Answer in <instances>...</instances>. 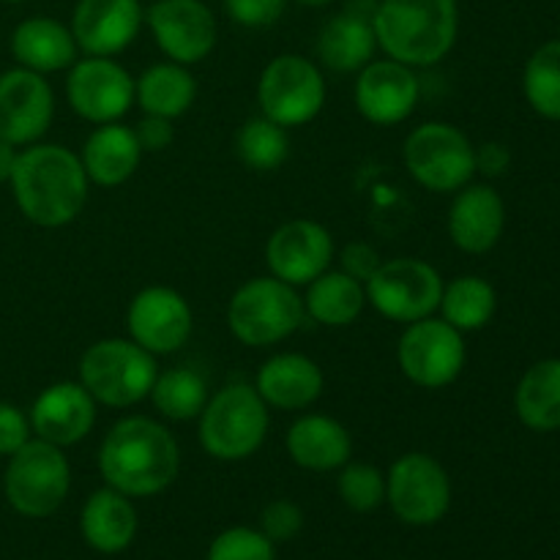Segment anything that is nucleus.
<instances>
[{
	"mask_svg": "<svg viewBox=\"0 0 560 560\" xmlns=\"http://www.w3.org/2000/svg\"><path fill=\"white\" fill-rule=\"evenodd\" d=\"M301 5H310V9H323V5H331L334 0H299Z\"/></svg>",
	"mask_w": 560,
	"mask_h": 560,
	"instance_id": "nucleus-44",
	"label": "nucleus"
},
{
	"mask_svg": "<svg viewBox=\"0 0 560 560\" xmlns=\"http://www.w3.org/2000/svg\"><path fill=\"white\" fill-rule=\"evenodd\" d=\"M268 424V405L257 388L252 383H228L202 408L200 446L219 463H241L266 443Z\"/></svg>",
	"mask_w": 560,
	"mask_h": 560,
	"instance_id": "nucleus-4",
	"label": "nucleus"
},
{
	"mask_svg": "<svg viewBox=\"0 0 560 560\" xmlns=\"http://www.w3.org/2000/svg\"><path fill=\"white\" fill-rule=\"evenodd\" d=\"M523 93L536 115L560 124V38L541 44L523 71Z\"/></svg>",
	"mask_w": 560,
	"mask_h": 560,
	"instance_id": "nucleus-34",
	"label": "nucleus"
},
{
	"mask_svg": "<svg viewBox=\"0 0 560 560\" xmlns=\"http://www.w3.org/2000/svg\"><path fill=\"white\" fill-rule=\"evenodd\" d=\"M419 77L399 60H370L355 77V109L361 118L375 126H397L408 120L419 104Z\"/></svg>",
	"mask_w": 560,
	"mask_h": 560,
	"instance_id": "nucleus-17",
	"label": "nucleus"
},
{
	"mask_svg": "<svg viewBox=\"0 0 560 560\" xmlns=\"http://www.w3.org/2000/svg\"><path fill=\"white\" fill-rule=\"evenodd\" d=\"M334 238L320 222L312 219H293L284 222L271 233L266 244V262L271 268V277L301 288L312 279L320 277L331 268Z\"/></svg>",
	"mask_w": 560,
	"mask_h": 560,
	"instance_id": "nucleus-18",
	"label": "nucleus"
},
{
	"mask_svg": "<svg viewBox=\"0 0 560 560\" xmlns=\"http://www.w3.org/2000/svg\"><path fill=\"white\" fill-rule=\"evenodd\" d=\"M151 3H156V0H151Z\"/></svg>",
	"mask_w": 560,
	"mask_h": 560,
	"instance_id": "nucleus-46",
	"label": "nucleus"
},
{
	"mask_svg": "<svg viewBox=\"0 0 560 560\" xmlns=\"http://www.w3.org/2000/svg\"><path fill=\"white\" fill-rule=\"evenodd\" d=\"M126 328L129 339L153 355L178 353L191 337L195 315L191 306L178 290L153 284L140 290L126 310Z\"/></svg>",
	"mask_w": 560,
	"mask_h": 560,
	"instance_id": "nucleus-14",
	"label": "nucleus"
},
{
	"mask_svg": "<svg viewBox=\"0 0 560 560\" xmlns=\"http://www.w3.org/2000/svg\"><path fill=\"white\" fill-rule=\"evenodd\" d=\"M66 98L88 124H115L135 104V77L118 60L85 55L69 69Z\"/></svg>",
	"mask_w": 560,
	"mask_h": 560,
	"instance_id": "nucleus-13",
	"label": "nucleus"
},
{
	"mask_svg": "<svg viewBox=\"0 0 560 560\" xmlns=\"http://www.w3.org/2000/svg\"><path fill=\"white\" fill-rule=\"evenodd\" d=\"M257 104L260 115L284 129L312 124L326 107L323 71L301 55H277L257 82Z\"/></svg>",
	"mask_w": 560,
	"mask_h": 560,
	"instance_id": "nucleus-9",
	"label": "nucleus"
},
{
	"mask_svg": "<svg viewBox=\"0 0 560 560\" xmlns=\"http://www.w3.org/2000/svg\"><path fill=\"white\" fill-rule=\"evenodd\" d=\"M206 560H277V545L262 530L235 525L211 541Z\"/></svg>",
	"mask_w": 560,
	"mask_h": 560,
	"instance_id": "nucleus-36",
	"label": "nucleus"
},
{
	"mask_svg": "<svg viewBox=\"0 0 560 560\" xmlns=\"http://www.w3.org/2000/svg\"><path fill=\"white\" fill-rule=\"evenodd\" d=\"M11 55L16 66L47 77L55 71H69L80 58V47L71 27H66L63 22L52 16H31L11 33Z\"/></svg>",
	"mask_w": 560,
	"mask_h": 560,
	"instance_id": "nucleus-24",
	"label": "nucleus"
},
{
	"mask_svg": "<svg viewBox=\"0 0 560 560\" xmlns=\"http://www.w3.org/2000/svg\"><path fill=\"white\" fill-rule=\"evenodd\" d=\"M366 306V288L345 271H323L306 284L304 312L326 328L353 326Z\"/></svg>",
	"mask_w": 560,
	"mask_h": 560,
	"instance_id": "nucleus-29",
	"label": "nucleus"
},
{
	"mask_svg": "<svg viewBox=\"0 0 560 560\" xmlns=\"http://www.w3.org/2000/svg\"><path fill=\"white\" fill-rule=\"evenodd\" d=\"M71 490V465L63 448L31 438L9 457L3 492L9 506L27 520L52 517Z\"/></svg>",
	"mask_w": 560,
	"mask_h": 560,
	"instance_id": "nucleus-7",
	"label": "nucleus"
},
{
	"mask_svg": "<svg viewBox=\"0 0 560 560\" xmlns=\"http://www.w3.org/2000/svg\"><path fill=\"white\" fill-rule=\"evenodd\" d=\"M377 49L375 27L372 20L355 11L342 9L337 16L323 25L320 36H317V58L323 66L339 74H350V71H361L372 60Z\"/></svg>",
	"mask_w": 560,
	"mask_h": 560,
	"instance_id": "nucleus-27",
	"label": "nucleus"
},
{
	"mask_svg": "<svg viewBox=\"0 0 560 560\" xmlns=\"http://www.w3.org/2000/svg\"><path fill=\"white\" fill-rule=\"evenodd\" d=\"M145 20L173 63L195 66L217 47V20L202 0H156Z\"/></svg>",
	"mask_w": 560,
	"mask_h": 560,
	"instance_id": "nucleus-16",
	"label": "nucleus"
},
{
	"mask_svg": "<svg viewBox=\"0 0 560 560\" xmlns=\"http://www.w3.org/2000/svg\"><path fill=\"white\" fill-rule=\"evenodd\" d=\"M233 22L244 27H271L282 20L288 0H222Z\"/></svg>",
	"mask_w": 560,
	"mask_h": 560,
	"instance_id": "nucleus-38",
	"label": "nucleus"
},
{
	"mask_svg": "<svg viewBox=\"0 0 560 560\" xmlns=\"http://www.w3.org/2000/svg\"><path fill=\"white\" fill-rule=\"evenodd\" d=\"M180 470V448L173 432L148 416H126L98 446L104 485L129 498H153L167 490Z\"/></svg>",
	"mask_w": 560,
	"mask_h": 560,
	"instance_id": "nucleus-2",
	"label": "nucleus"
},
{
	"mask_svg": "<svg viewBox=\"0 0 560 560\" xmlns=\"http://www.w3.org/2000/svg\"><path fill=\"white\" fill-rule=\"evenodd\" d=\"M509 167H512V153L503 142H485L476 148V173L487 178H501Z\"/></svg>",
	"mask_w": 560,
	"mask_h": 560,
	"instance_id": "nucleus-42",
	"label": "nucleus"
},
{
	"mask_svg": "<svg viewBox=\"0 0 560 560\" xmlns=\"http://www.w3.org/2000/svg\"><path fill=\"white\" fill-rule=\"evenodd\" d=\"M372 27L386 58L427 69L457 44L459 5L457 0H381Z\"/></svg>",
	"mask_w": 560,
	"mask_h": 560,
	"instance_id": "nucleus-3",
	"label": "nucleus"
},
{
	"mask_svg": "<svg viewBox=\"0 0 560 560\" xmlns=\"http://www.w3.org/2000/svg\"><path fill=\"white\" fill-rule=\"evenodd\" d=\"M337 492L355 514H370L386 503V474L372 463H345L337 470Z\"/></svg>",
	"mask_w": 560,
	"mask_h": 560,
	"instance_id": "nucleus-35",
	"label": "nucleus"
},
{
	"mask_svg": "<svg viewBox=\"0 0 560 560\" xmlns=\"http://www.w3.org/2000/svg\"><path fill=\"white\" fill-rule=\"evenodd\" d=\"M517 419L534 432L560 430V355L536 361L514 388Z\"/></svg>",
	"mask_w": 560,
	"mask_h": 560,
	"instance_id": "nucleus-28",
	"label": "nucleus"
},
{
	"mask_svg": "<svg viewBox=\"0 0 560 560\" xmlns=\"http://www.w3.org/2000/svg\"><path fill=\"white\" fill-rule=\"evenodd\" d=\"M135 135H137V142H140L142 153H159L164 151V148H170V142H173L175 137V129H173V120L159 118V115H145V118L135 126Z\"/></svg>",
	"mask_w": 560,
	"mask_h": 560,
	"instance_id": "nucleus-41",
	"label": "nucleus"
},
{
	"mask_svg": "<svg viewBox=\"0 0 560 560\" xmlns=\"http://www.w3.org/2000/svg\"><path fill=\"white\" fill-rule=\"evenodd\" d=\"M16 145L14 142L5 140L3 135H0V184H9L11 178V170H14V162H16Z\"/></svg>",
	"mask_w": 560,
	"mask_h": 560,
	"instance_id": "nucleus-43",
	"label": "nucleus"
},
{
	"mask_svg": "<svg viewBox=\"0 0 560 560\" xmlns=\"http://www.w3.org/2000/svg\"><path fill=\"white\" fill-rule=\"evenodd\" d=\"M27 419H31V430L42 441L60 448L74 446L82 438L91 435L96 424V399L88 394L82 383L60 381L38 394Z\"/></svg>",
	"mask_w": 560,
	"mask_h": 560,
	"instance_id": "nucleus-20",
	"label": "nucleus"
},
{
	"mask_svg": "<svg viewBox=\"0 0 560 560\" xmlns=\"http://www.w3.org/2000/svg\"><path fill=\"white\" fill-rule=\"evenodd\" d=\"M82 539L102 556H118L129 550L137 536V512L129 495L102 487L85 501L80 514Z\"/></svg>",
	"mask_w": 560,
	"mask_h": 560,
	"instance_id": "nucleus-26",
	"label": "nucleus"
},
{
	"mask_svg": "<svg viewBox=\"0 0 560 560\" xmlns=\"http://www.w3.org/2000/svg\"><path fill=\"white\" fill-rule=\"evenodd\" d=\"M304 528V512L299 503L288 501V498H277L268 503L260 514V530L273 541V545H284L293 541Z\"/></svg>",
	"mask_w": 560,
	"mask_h": 560,
	"instance_id": "nucleus-37",
	"label": "nucleus"
},
{
	"mask_svg": "<svg viewBox=\"0 0 560 560\" xmlns=\"http://www.w3.org/2000/svg\"><path fill=\"white\" fill-rule=\"evenodd\" d=\"M208 383L197 370H178L159 372L156 383L151 388V402L164 419L170 421H191L200 419L202 408L208 402Z\"/></svg>",
	"mask_w": 560,
	"mask_h": 560,
	"instance_id": "nucleus-32",
	"label": "nucleus"
},
{
	"mask_svg": "<svg viewBox=\"0 0 560 560\" xmlns=\"http://www.w3.org/2000/svg\"><path fill=\"white\" fill-rule=\"evenodd\" d=\"M156 377V355L140 348L135 339H98L80 359V383L96 405L107 408H131L148 399Z\"/></svg>",
	"mask_w": 560,
	"mask_h": 560,
	"instance_id": "nucleus-5",
	"label": "nucleus"
},
{
	"mask_svg": "<svg viewBox=\"0 0 560 560\" xmlns=\"http://www.w3.org/2000/svg\"><path fill=\"white\" fill-rule=\"evenodd\" d=\"M5 3H25V0H5Z\"/></svg>",
	"mask_w": 560,
	"mask_h": 560,
	"instance_id": "nucleus-45",
	"label": "nucleus"
},
{
	"mask_svg": "<svg viewBox=\"0 0 560 560\" xmlns=\"http://www.w3.org/2000/svg\"><path fill=\"white\" fill-rule=\"evenodd\" d=\"M235 153L244 167L255 170V173H273L290 156L288 129L273 124L266 115H255L235 135Z\"/></svg>",
	"mask_w": 560,
	"mask_h": 560,
	"instance_id": "nucleus-33",
	"label": "nucleus"
},
{
	"mask_svg": "<svg viewBox=\"0 0 560 560\" xmlns=\"http://www.w3.org/2000/svg\"><path fill=\"white\" fill-rule=\"evenodd\" d=\"M339 262H342V268H339V271H345L348 277L359 279L361 284H366L372 277H375V271L381 268L383 260H381V255H377L375 246L364 244V241H353V244H348L342 249Z\"/></svg>",
	"mask_w": 560,
	"mask_h": 560,
	"instance_id": "nucleus-40",
	"label": "nucleus"
},
{
	"mask_svg": "<svg viewBox=\"0 0 560 560\" xmlns=\"http://www.w3.org/2000/svg\"><path fill=\"white\" fill-rule=\"evenodd\" d=\"M438 310H441L443 320L457 328V331H481L495 317L498 293L487 279L465 273V277H457L454 282L443 284L441 306Z\"/></svg>",
	"mask_w": 560,
	"mask_h": 560,
	"instance_id": "nucleus-31",
	"label": "nucleus"
},
{
	"mask_svg": "<svg viewBox=\"0 0 560 560\" xmlns=\"http://www.w3.org/2000/svg\"><path fill=\"white\" fill-rule=\"evenodd\" d=\"M55 118V93L38 71L14 69L0 74V135L16 148L42 140Z\"/></svg>",
	"mask_w": 560,
	"mask_h": 560,
	"instance_id": "nucleus-15",
	"label": "nucleus"
},
{
	"mask_svg": "<svg viewBox=\"0 0 560 560\" xmlns=\"http://www.w3.org/2000/svg\"><path fill=\"white\" fill-rule=\"evenodd\" d=\"M304 299L277 277H257L241 284L228 304L230 334L246 348H271L293 337L304 323Z\"/></svg>",
	"mask_w": 560,
	"mask_h": 560,
	"instance_id": "nucleus-6",
	"label": "nucleus"
},
{
	"mask_svg": "<svg viewBox=\"0 0 560 560\" xmlns=\"http://www.w3.org/2000/svg\"><path fill=\"white\" fill-rule=\"evenodd\" d=\"M290 459L299 468L312 470V474H328L339 470L353 457V438L342 421L323 413L301 416L293 421L284 438Z\"/></svg>",
	"mask_w": 560,
	"mask_h": 560,
	"instance_id": "nucleus-23",
	"label": "nucleus"
},
{
	"mask_svg": "<svg viewBox=\"0 0 560 560\" xmlns=\"http://www.w3.org/2000/svg\"><path fill=\"white\" fill-rule=\"evenodd\" d=\"M80 159L91 184L115 189L137 173L142 162V148L137 142L135 129L115 120V124H102L91 131Z\"/></svg>",
	"mask_w": 560,
	"mask_h": 560,
	"instance_id": "nucleus-25",
	"label": "nucleus"
},
{
	"mask_svg": "<svg viewBox=\"0 0 560 560\" xmlns=\"http://www.w3.org/2000/svg\"><path fill=\"white\" fill-rule=\"evenodd\" d=\"M9 184L22 217L36 228L55 230L80 217L91 180L71 148L33 142L16 153Z\"/></svg>",
	"mask_w": 560,
	"mask_h": 560,
	"instance_id": "nucleus-1",
	"label": "nucleus"
},
{
	"mask_svg": "<svg viewBox=\"0 0 560 560\" xmlns=\"http://www.w3.org/2000/svg\"><path fill=\"white\" fill-rule=\"evenodd\" d=\"M326 377L317 361L304 353L271 355L257 372L255 388L268 408L304 410L320 399Z\"/></svg>",
	"mask_w": 560,
	"mask_h": 560,
	"instance_id": "nucleus-22",
	"label": "nucleus"
},
{
	"mask_svg": "<svg viewBox=\"0 0 560 560\" xmlns=\"http://www.w3.org/2000/svg\"><path fill=\"white\" fill-rule=\"evenodd\" d=\"M468 350H465V334L448 326L443 317H424V320L408 323L397 345V364L402 375L413 386L446 388L463 375Z\"/></svg>",
	"mask_w": 560,
	"mask_h": 560,
	"instance_id": "nucleus-10",
	"label": "nucleus"
},
{
	"mask_svg": "<svg viewBox=\"0 0 560 560\" xmlns=\"http://www.w3.org/2000/svg\"><path fill=\"white\" fill-rule=\"evenodd\" d=\"M366 301L394 323H416L432 317L441 306L443 279L419 257H394L383 260L375 277L364 284Z\"/></svg>",
	"mask_w": 560,
	"mask_h": 560,
	"instance_id": "nucleus-11",
	"label": "nucleus"
},
{
	"mask_svg": "<svg viewBox=\"0 0 560 560\" xmlns=\"http://www.w3.org/2000/svg\"><path fill=\"white\" fill-rule=\"evenodd\" d=\"M448 238L468 255H487L506 228V202L490 184H474L457 191L448 208Z\"/></svg>",
	"mask_w": 560,
	"mask_h": 560,
	"instance_id": "nucleus-21",
	"label": "nucleus"
},
{
	"mask_svg": "<svg viewBox=\"0 0 560 560\" xmlns=\"http://www.w3.org/2000/svg\"><path fill=\"white\" fill-rule=\"evenodd\" d=\"M386 501L399 523L427 528L441 523L452 509V479L435 457L408 452L388 470Z\"/></svg>",
	"mask_w": 560,
	"mask_h": 560,
	"instance_id": "nucleus-12",
	"label": "nucleus"
},
{
	"mask_svg": "<svg viewBox=\"0 0 560 560\" xmlns=\"http://www.w3.org/2000/svg\"><path fill=\"white\" fill-rule=\"evenodd\" d=\"M197 98V80L186 66L156 63L135 80V102L140 104L145 115L175 120L191 109Z\"/></svg>",
	"mask_w": 560,
	"mask_h": 560,
	"instance_id": "nucleus-30",
	"label": "nucleus"
},
{
	"mask_svg": "<svg viewBox=\"0 0 560 560\" xmlns=\"http://www.w3.org/2000/svg\"><path fill=\"white\" fill-rule=\"evenodd\" d=\"M31 435L33 430L27 413H22V408H16V405L0 399V457L9 459L11 454L20 452L31 441Z\"/></svg>",
	"mask_w": 560,
	"mask_h": 560,
	"instance_id": "nucleus-39",
	"label": "nucleus"
},
{
	"mask_svg": "<svg viewBox=\"0 0 560 560\" xmlns=\"http://www.w3.org/2000/svg\"><path fill=\"white\" fill-rule=\"evenodd\" d=\"M145 11L140 0H77L71 33L77 47L96 58H115L140 36Z\"/></svg>",
	"mask_w": 560,
	"mask_h": 560,
	"instance_id": "nucleus-19",
	"label": "nucleus"
},
{
	"mask_svg": "<svg viewBox=\"0 0 560 560\" xmlns=\"http://www.w3.org/2000/svg\"><path fill=\"white\" fill-rule=\"evenodd\" d=\"M410 178L438 195H454L476 175V145L457 126L430 120L416 126L402 148Z\"/></svg>",
	"mask_w": 560,
	"mask_h": 560,
	"instance_id": "nucleus-8",
	"label": "nucleus"
}]
</instances>
